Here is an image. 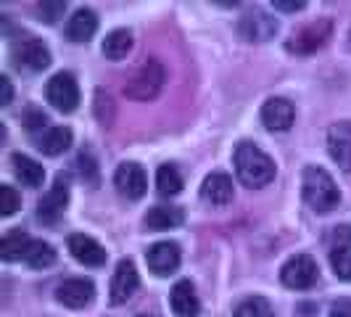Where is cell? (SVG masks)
<instances>
[{
	"label": "cell",
	"mask_w": 351,
	"mask_h": 317,
	"mask_svg": "<svg viewBox=\"0 0 351 317\" xmlns=\"http://www.w3.org/2000/svg\"><path fill=\"white\" fill-rule=\"evenodd\" d=\"M66 204H69V180L66 177H58L53 183L51 191L40 198V204H37V220L45 222V225L58 222V217L64 214Z\"/></svg>",
	"instance_id": "ba28073f"
},
{
	"label": "cell",
	"mask_w": 351,
	"mask_h": 317,
	"mask_svg": "<svg viewBox=\"0 0 351 317\" xmlns=\"http://www.w3.org/2000/svg\"><path fill=\"white\" fill-rule=\"evenodd\" d=\"M45 95H48V104L56 106L58 111L69 114L80 106V88H77V80L71 77L69 71H58L48 80V88H45Z\"/></svg>",
	"instance_id": "52a82bcc"
},
{
	"label": "cell",
	"mask_w": 351,
	"mask_h": 317,
	"mask_svg": "<svg viewBox=\"0 0 351 317\" xmlns=\"http://www.w3.org/2000/svg\"><path fill=\"white\" fill-rule=\"evenodd\" d=\"M69 254L80 264H85V267H101V264H106V248L95 238L85 235V233L69 235Z\"/></svg>",
	"instance_id": "e0dca14e"
},
{
	"label": "cell",
	"mask_w": 351,
	"mask_h": 317,
	"mask_svg": "<svg viewBox=\"0 0 351 317\" xmlns=\"http://www.w3.org/2000/svg\"><path fill=\"white\" fill-rule=\"evenodd\" d=\"M182 225V209L177 207H154L145 214V228L151 230H169Z\"/></svg>",
	"instance_id": "cb8c5ba5"
},
{
	"label": "cell",
	"mask_w": 351,
	"mask_h": 317,
	"mask_svg": "<svg viewBox=\"0 0 351 317\" xmlns=\"http://www.w3.org/2000/svg\"><path fill=\"white\" fill-rule=\"evenodd\" d=\"M156 188L161 196H177L182 191V177L175 164H161L156 172Z\"/></svg>",
	"instance_id": "4316f807"
},
{
	"label": "cell",
	"mask_w": 351,
	"mask_h": 317,
	"mask_svg": "<svg viewBox=\"0 0 351 317\" xmlns=\"http://www.w3.org/2000/svg\"><path fill=\"white\" fill-rule=\"evenodd\" d=\"M330 267L341 281L351 283V228H335L330 233Z\"/></svg>",
	"instance_id": "30bf717a"
},
{
	"label": "cell",
	"mask_w": 351,
	"mask_h": 317,
	"mask_svg": "<svg viewBox=\"0 0 351 317\" xmlns=\"http://www.w3.org/2000/svg\"><path fill=\"white\" fill-rule=\"evenodd\" d=\"M114 183H117V188H119L127 198H132V201L143 198V196H145V188H148L145 172H143L141 164H135V161L119 164V169H117V175H114Z\"/></svg>",
	"instance_id": "4fadbf2b"
},
{
	"label": "cell",
	"mask_w": 351,
	"mask_h": 317,
	"mask_svg": "<svg viewBox=\"0 0 351 317\" xmlns=\"http://www.w3.org/2000/svg\"><path fill=\"white\" fill-rule=\"evenodd\" d=\"M11 98H14V88H11V80L3 74L0 77V106H8L11 104Z\"/></svg>",
	"instance_id": "d6a6232c"
},
{
	"label": "cell",
	"mask_w": 351,
	"mask_h": 317,
	"mask_svg": "<svg viewBox=\"0 0 351 317\" xmlns=\"http://www.w3.org/2000/svg\"><path fill=\"white\" fill-rule=\"evenodd\" d=\"M132 51V32L130 30H114L104 40V56L111 61H119Z\"/></svg>",
	"instance_id": "d4e9b609"
},
{
	"label": "cell",
	"mask_w": 351,
	"mask_h": 317,
	"mask_svg": "<svg viewBox=\"0 0 351 317\" xmlns=\"http://www.w3.org/2000/svg\"><path fill=\"white\" fill-rule=\"evenodd\" d=\"M45 122H48V119H45V114H43V111H29V114H27V130H29V132L43 130V124Z\"/></svg>",
	"instance_id": "4dcf8cb0"
},
{
	"label": "cell",
	"mask_w": 351,
	"mask_h": 317,
	"mask_svg": "<svg viewBox=\"0 0 351 317\" xmlns=\"http://www.w3.org/2000/svg\"><path fill=\"white\" fill-rule=\"evenodd\" d=\"M145 262H148V270L154 275H169L180 267V246L172 241H158L148 248Z\"/></svg>",
	"instance_id": "5bb4252c"
},
{
	"label": "cell",
	"mask_w": 351,
	"mask_h": 317,
	"mask_svg": "<svg viewBox=\"0 0 351 317\" xmlns=\"http://www.w3.org/2000/svg\"><path fill=\"white\" fill-rule=\"evenodd\" d=\"M98 30V16L90 8H77L66 21V37L71 43H88Z\"/></svg>",
	"instance_id": "ffe728a7"
},
{
	"label": "cell",
	"mask_w": 351,
	"mask_h": 317,
	"mask_svg": "<svg viewBox=\"0 0 351 317\" xmlns=\"http://www.w3.org/2000/svg\"><path fill=\"white\" fill-rule=\"evenodd\" d=\"M167 82V69L158 58H148L143 61L138 69L132 71V77L124 85V95L132 101H154L161 88Z\"/></svg>",
	"instance_id": "3957f363"
},
{
	"label": "cell",
	"mask_w": 351,
	"mask_h": 317,
	"mask_svg": "<svg viewBox=\"0 0 351 317\" xmlns=\"http://www.w3.org/2000/svg\"><path fill=\"white\" fill-rule=\"evenodd\" d=\"M272 8L285 11V14H293V11H301V8H304V3H301V0H272Z\"/></svg>",
	"instance_id": "1f68e13d"
},
{
	"label": "cell",
	"mask_w": 351,
	"mask_h": 317,
	"mask_svg": "<svg viewBox=\"0 0 351 317\" xmlns=\"http://www.w3.org/2000/svg\"><path fill=\"white\" fill-rule=\"evenodd\" d=\"M328 151H330V158L343 172H351V122H338L330 127Z\"/></svg>",
	"instance_id": "2e32d148"
},
{
	"label": "cell",
	"mask_w": 351,
	"mask_h": 317,
	"mask_svg": "<svg viewBox=\"0 0 351 317\" xmlns=\"http://www.w3.org/2000/svg\"><path fill=\"white\" fill-rule=\"evenodd\" d=\"M29 244H32V241L27 238V233H24V230H8V233L3 235V241H0V254H3V259H5V262L24 259V254H27Z\"/></svg>",
	"instance_id": "603a6c76"
},
{
	"label": "cell",
	"mask_w": 351,
	"mask_h": 317,
	"mask_svg": "<svg viewBox=\"0 0 351 317\" xmlns=\"http://www.w3.org/2000/svg\"><path fill=\"white\" fill-rule=\"evenodd\" d=\"M95 296V285L88 278H69L56 285V299L69 309H85Z\"/></svg>",
	"instance_id": "8fae6325"
},
{
	"label": "cell",
	"mask_w": 351,
	"mask_h": 317,
	"mask_svg": "<svg viewBox=\"0 0 351 317\" xmlns=\"http://www.w3.org/2000/svg\"><path fill=\"white\" fill-rule=\"evenodd\" d=\"M349 51H351V32H349Z\"/></svg>",
	"instance_id": "e575fe53"
},
{
	"label": "cell",
	"mask_w": 351,
	"mask_h": 317,
	"mask_svg": "<svg viewBox=\"0 0 351 317\" xmlns=\"http://www.w3.org/2000/svg\"><path fill=\"white\" fill-rule=\"evenodd\" d=\"M296 119V108L291 101L285 98H269L267 104L262 106V122L267 130L272 132H285L291 130V124Z\"/></svg>",
	"instance_id": "9a60e30c"
},
{
	"label": "cell",
	"mask_w": 351,
	"mask_h": 317,
	"mask_svg": "<svg viewBox=\"0 0 351 317\" xmlns=\"http://www.w3.org/2000/svg\"><path fill=\"white\" fill-rule=\"evenodd\" d=\"M138 317H151V315H138Z\"/></svg>",
	"instance_id": "d590c367"
},
{
	"label": "cell",
	"mask_w": 351,
	"mask_h": 317,
	"mask_svg": "<svg viewBox=\"0 0 351 317\" xmlns=\"http://www.w3.org/2000/svg\"><path fill=\"white\" fill-rule=\"evenodd\" d=\"M169 304H172V312L177 317H195L201 304H198V296H195V288L191 281H180L175 283L172 294H169Z\"/></svg>",
	"instance_id": "d6986e66"
},
{
	"label": "cell",
	"mask_w": 351,
	"mask_h": 317,
	"mask_svg": "<svg viewBox=\"0 0 351 317\" xmlns=\"http://www.w3.org/2000/svg\"><path fill=\"white\" fill-rule=\"evenodd\" d=\"M238 32L246 43H267L278 32V21L269 14H264L262 8H254L238 21Z\"/></svg>",
	"instance_id": "9c48e42d"
},
{
	"label": "cell",
	"mask_w": 351,
	"mask_h": 317,
	"mask_svg": "<svg viewBox=\"0 0 351 317\" xmlns=\"http://www.w3.org/2000/svg\"><path fill=\"white\" fill-rule=\"evenodd\" d=\"M37 145H40V151L45 156H61L71 145V130L69 127H48L37 138Z\"/></svg>",
	"instance_id": "44dd1931"
},
{
	"label": "cell",
	"mask_w": 351,
	"mask_h": 317,
	"mask_svg": "<svg viewBox=\"0 0 351 317\" xmlns=\"http://www.w3.org/2000/svg\"><path fill=\"white\" fill-rule=\"evenodd\" d=\"M11 161H14V172H16V177L24 185H29V188H40L43 185V180H45L43 164H37L35 158L24 156V154H14Z\"/></svg>",
	"instance_id": "7402d4cb"
},
{
	"label": "cell",
	"mask_w": 351,
	"mask_h": 317,
	"mask_svg": "<svg viewBox=\"0 0 351 317\" xmlns=\"http://www.w3.org/2000/svg\"><path fill=\"white\" fill-rule=\"evenodd\" d=\"M317 278H319V267H317V262L309 254H296V257H291V259L280 267L282 285H288V288H293V291H306V288H312L317 283Z\"/></svg>",
	"instance_id": "8992f818"
},
{
	"label": "cell",
	"mask_w": 351,
	"mask_h": 317,
	"mask_svg": "<svg viewBox=\"0 0 351 317\" xmlns=\"http://www.w3.org/2000/svg\"><path fill=\"white\" fill-rule=\"evenodd\" d=\"M37 11H40L43 21H48V24H56V21L61 19V14L66 11V3H64V0H51V3H43Z\"/></svg>",
	"instance_id": "f546056e"
},
{
	"label": "cell",
	"mask_w": 351,
	"mask_h": 317,
	"mask_svg": "<svg viewBox=\"0 0 351 317\" xmlns=\"http://www.w3.org/2000/svg\"><path fill=\"white\" fill-rule=\"evenodd\" d=\"M235 175L246 188H264L275 180V161L256 143H241L232 154Z\"/></svg>",
	"instance_id": "6da1fadb"
},
{
	"label": "cell",
	"mask_w": 351,
	"mask_h": 317,
	"mask_svg": "<svg viewBox=\"0 0 351 317\" xmlns=\"http://www.w3.org/2000/svg\"><path fill=\"white\" fill-rule=\"evenodd\" d=\"M232 317H275L269 301L262 299V296H251V299L241 301L238 309L232 312Z\"/></svg>",
	"instance_id": "83f0119b"
},
{
	"label": "cell",
	"mask_w": 351,
	"mask_h": 317,
	"mask_svg": "<svg viewBox=\"0 0 351 317\" xmlns=\"http://www.w3.org/2000/svg\"><path fill=\"white\" fill-rule=\"evenodd\" d=\"M301 193L304 201L317 211V214H328L338 207L341 193L335 188L333 177L328 175L322 167H306L301 177Z\"/></svg>",
	"instance_id": "7a4b0ae2"
},
{
	"label": "cell",
	"mask_w": 351,
	"mask_h": 317,
	"mask_svg": "<svg viewBox=\"0 0 351 317\" xmlns=\"http://www.w3.org/2000/svg\"><path fill=\"white\" fill-rule=\"evenodd\" d=\"M330 317H351V299H338L330 307Z\"/></svg>",
	"instance_id": "836d02e7"
},
{
	"label": "cell",
	"mask_w": 351,
	"mask_h": 317,
	"mask_svg": "<svg viewBox=\"0 0 351 317\" xmlns=\"http://www.w3.org/2000/svg\"><path fill=\"white\" fill-rule=\"evenodd\" d=\"M24 262L29 267H35V270H45V267H51L56 262V248L51 244H45V241H32L27 254H24Z\"/></svg>",
	"instance_id": "484cf974"
},
{
	"label": "cell",
	"mask_w": 351,
	"mask_h": 317,
	"mask_svg": "<svg viewBox=\"0 0 351 317\" xmlns=\"http://www.w3.org/2000/svg\"><path fill=\"white\" fill-rule=\"evenodd\" d=\"M333 35V21L330 19H319V21H312L306 27H301L299 32L288 37V51L299 53V56H309V53L319 51L328 40Z\"/></svg>",
	"instance_id": "277c9868"
},
{
	"label": "cell",
	"mask_w": 351,
	"mask_h": 317,
	"mask_svg": "<svg viewBox=\"0 0 351 317\" xmlns=\"http://www.w3.org/2000/svg\"><path fill=\"white\" fill-rule=\"evenodd\" d=\"M11 61L21 71H43L51 67V51L45 48V43H40L35 37H24L11 45Z\"/></svg>",
	"instance_id": "5b68a950"
},
{
	"label": "cell",
	"mask_w": 351,
	"mask_h": 317,
	"mask_svg": "<svg viewBox=\"0 0 351 317\" xmlns=\"http://www.w3.org/2000/svg\"><path fill=\"white\" fill-rule=\"evenodd\" d=\"M141 278H138V270L132 259H122L114 270V278H111V304H127L132 299V294L138 291Z\"/></svg>",
	"instance_id": "7c38bea8"
},
{
	"label": "cell",
	"mask_w": 351,
	"mask_h": 317,
	"mask_svg": "<svg viewBox=\"0 0 351 317\" xmlns=\"http://www.w3.org/2000/svg\"><path fill=\"white\" fill-rule=\"evenodd\" d=\"M19 204H21V201H19L16 191H14L11 185H3V188H0V214H3V217H14L19 211Z\"/></svg>",
	"instance_id": "f1b7e54d"
},
{
	"label": "cell",
	"mask_w": 351,
	"mask_h": 317,
	"mask_svg": "<svg viewBox=\"0 0 351 317\" xmlns=\"http://www.w3.org/2000/svg\"><path fill=\"white\" fill-rule=\"evenodd\" d=\"M232 180H230L225 172H211L206 175V180L201 183V198H204V204H209V207H228L230 201H232Z\"/></svg>",
	"instance_id": "ac0fdd59"
}]
</instances>
